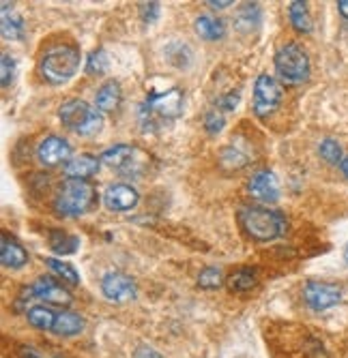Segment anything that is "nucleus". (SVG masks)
Segmentation results:
<instances>
[{
  "instance_id": "obj_1",
  "label": "nucleus",
  "mask_w": 348,
  "mask_h": 358,
  "mask_svg": "<svg viewBox=\"0 0 348 358\" xmlns=\"http://www.w3.org/2000/svg\"><path fill=\"white\" fill-rule=\"evenodd\" d=\"M241 230L256 243H269L286 234L288 221L284 213L265 206H245L239 210Z\"/></svg>"
},
{
  "instance_id": "obj_2",
  "label": "nucleus",
  "mask_w": 348,
  "mask_h": 358,
  "mask_svg": "<svg viewBox=\"0 0 348 358\" xmlns=\"http://www.w3.org/2000/svg\"><path fill=\"white\" fill-rule=\"evenodd\" d=\"M78 67H80V50L71 43L50 45L39 60V71L43 80H48L50 84H62L71 80Z\"/></svg>"
},
{
  "instance_id": "obj_3",
  "label": "nucleus",
  "mask_w": 348,
  "mask_h": 358,
  "mask_svg": "<svg viewBox=\"0 0 348 358\" xmlns=\"http://www.w3.org/2000/svg\"><path fill=\"white\" fill-rule=\"evenodd\" d=\"M95 204H97V191L88 180H65L54 198V210L60 217H80Z\"/></svg>"
},
{
  "instance_id": "obj_4",
  "label": "nucleus",
  "mask_w": 348,
  "mask_h": 358,
  "mask_svg": "<svg viewBox=\"0 0 348 358\" xmlns=\"http://www.w3.org/2000/svg\"><path fill=\"white\" fill-rule=\"evenodd\" d=\"M58 116L69 131L78 136H95L102 131L104 127V116L95 108H90L86 101L80 99H69L60 106Z\"/></svg>"
},
{
  "instance_id": "obj_5",
  "label": "nucleus",
  "mask_w": 348,
  "mask_h": 358,
  "mask_svg": "<svg viewBox=\"0 0 348 358\" xmlns=\"http://www.w3.org/2000/svg\"><path fill=\"white\" fill-rule=\"evenodd\" d=\"M183 110V92L179 88H172L162 94H148L144 106L140 108V120L144 129L157 127L162 122L174 120Z\"/></svg>"
},
{
  "instance_id": "obj_6",
  "label": "nucleus",
  "mask_w": 348,
  "mask_h": 358,
  "mask_svg": "<svg viewBox=\"0 0 348 358\" xmlns=\"http://www.w3.org/2000/svg\"><path fill=\"white\" fill-rule=\"evenodd\" d=\"M275 71L281 82L286 84H303L309 80V58L303 52L301 45L297 43H286L281 45L275 54Z\"/></svg>"
},
{
  "instance_id": "obj_7",
  "label": "nucleus",
  "mask_w": 348,
  "mask_h": 358,
  "mask_svg": "<svg viewBox=\"0 0 348 358\" xmlns=\"http://www.w3.org/2000/svg\"><path fill=\"white\" fill-rule=\"evenodd\" d=\"M281 96H284L281 84L273 76H267V73L258 76L254 84V114L258 118H267L279 108Z\"/></svg>"
},
{
  "instance_id": "obj_8",
  "label": "nucleus",
  "mask_w": 348,
  "mask_h": 358,
  "mask_svg": "<svg viewBox=\"0 0 348 358\" xmlns=\"http://www.w3.org/2000/svg\"><path fill=\"white\" fill-rule=\"evenodd\" d=\"M303 299L314 311H325V309L335 307L342 301V289L333 283L309 281L303 287Z\"/></svg>"
},
{
  "instance_id": "obj_9",
  "label": "nucleus",
  "mask_w": 348,
  "mask_h": 358,
  "mask_svg": "<svg viewBox=\"0 0 348 358\" xmlns=\"http://www.w3.org/2000/svg\"><path fill=\"white\" fill-rule=\"evenodd\" d=\"M102 292L112 303H127L136 299V283L125 273H108L102 279Z\"/></svg>"
},
{
  "instance_id": "obj_10",
  "label": "nucleus",
  "mask_w": 348,
  "mask_h": 358,
  "mask_svg": "<svg viewBox=\"0 0 348 358\" xmlns=\"http://www.w3.org/2000/svg\"><path fill=\"white\" fill-rule=\"evenodd\" d=\"M28 294L39 299V301H46L50 305H60V307H67L71 303L69 289L62 283L54 281L52 277H39L33 285L28 287Z\"/></svg>"
},
{
  "instance_id": "obj_11",
  "label": "nucleus",
  "mask_w": 348,
  "mask_h": 358,
  "mask_svg": "<svg viewBox=\"0 0 348 358\" xmlns=\"http://www.w3.org/2000/svg\"><path fill=\"white\" fill-rule=\"evenodd\" d=\"M140 200L138 191L132 185H125V182H116L110 185L104 193V204L108 210L114 213H125V210H132Z\"/></svg>"
},
{
  "instance_id": "obj_12",
  "label": "nucleus",
  "mask_w": 348,
  "mask_h": 358,
  "mask_svg": "<svg viewBox=\"0 0 348 358\" xmlns=\"http://www.w3.org/2000/svg\"><path fill=\"white\" fill-rule=\"evenodd\" d=\"M247 191H249V195L254 200H258V202H275L277 198H279V185H277V178H275V174L273 172H269V170H260V172H256L254 176L249 178V182H247Z\"/></svg>"
},
{
  "instance_id": "obj_13",
  "label": "nucleus",
  "mask_w": 348,
  "mask_h": 358,
  "mask_svg": "<svg viewBox=\"0 0 348 358\" xmlns=\"http://www.w3.org/2000/svg\"><path fill=\"white\" fill-rule=\"evenodd\" d=\"M37 157L43 166L54 168L60 166L62 161H69L71 157V146L67 140H62L58 136H48L39 146H37Z\"/></svg>"
},
{
  "instance_id": "obj_14",
  "label": "nucleus",
  "mask_w": 348,
  "mask_h": 358,
  "mask_svg": "<svg viewBox=\"0 0 348 358\" xmlns=\"http://www.w3.org/2000/svg\"><path fill=\"white\" fill-rule=\"evenodd\" d=\"M0 262H3L5 268H22L28 262L26 249L7 232L0 236Z\"/></svg>"
},
{
  "instance_id": "obj_15",
  "label": "nucleus",
  "mask_w": 348,
  "mask_h": 358,
  "mask_svg": "<svg viewBox=\"0 0 348 358\" xmlns=\"http://www.w3.org/2000/svg\"><path fill=\"white\" fill-rule=\"evenodd\" d=\"M99 161L102 159L92 155H80L76 159H69L65 168H62V172H65L69 180H86L99 172Z\"/></svg>"
},
{
  "instance_id": "obj_16",
  "label": "nucleus",
  "mask_w": 348,
  "mask_h": 358,
  "mask_svg": "<svg viewBox=\"0 0 348 358\" xmlns=\"http://www.w3.org/2000/svg\"><path fill=\"white\" fill-rule=\"evenodd\" d=\"M138 155V150L134 146H127V144H116L112 148H108L104 155H102V161L106 166L114 168V170H127L132 172L134 168V157Z\"/></svg>"
},
{
  "instance_id": "obj_17",
  "label": "nucleus",
  "mask_w": 348,
  "mask_h": 358,
  "mask_svg": "<svg viewBox=\"0 0 348 358\" xmlns=\"http://www.w3.org/2000/svg\"><path fill=\"white\" fill-rule=\"evenodd\" d=\"M120 101H123V90L116 80H108L106 84H102V88L95 94V106H97L99 112H114L118 110Z\"/></svg>"
},
{
  "instance_id": "obj_18",
  "label": "nucleus",
  "mask_w": 348,
  "mask_h": 358,
  "mask_svg": "<svg viewBox=\"0 0 348 358\" xmlns=\"http://www.w3.org/2000/svg\"><path fill=\"white\" fill-rule=\"evenodd\" d=\"M84 329V320L80 313L69 311V309H62L56 313V322H54V335L58 337H76L80 335Z\"/></svg>"
},
{
  "instance_id": "obj_19",
  "label": "nucleus",
  "mask_w": 348,
  "mask_h": 358,
  "mask_svg": "<svg viewBox=\"0 0 348 358\" xmlns=\"http://www.w3.org/2000/svg\"><path fill=\"white\" fill-rule=\"evenodd\" d=\"M196 32L200 35V39L219 41L226 37V24L217 17H211V15H200L196 20Z\"/></svg>"
},
{
  "instance_id": "obj_20",
  "label": "nucleus",
  "mask_w": 348,
  "mask_h": 358,
  "mask_svg": "<svg viewBox=\"0 0 348 358\" xmlns=\"http://www.w3.org/2000/svg\"><path fill=\"white\" fill-rule=\"evenodd\" d=\"M26 320H28L30 327H35L39 331H54L56 311H52L46 305H35L26 311Z\"/></svg>"
},
{
  "instance_id": "obj_21",
  "label": "nucleus",
  "mask_w": 348,
  "mask_h": 358,
  "mask_svg": "<svg viewBox=\"0 0 348 358\" xmlns=\"http://www.w3.org/2000/svg\"><path fill=\"white\" fill-rule=\"evenodd\" d=\"M260 20H263V13L256 3H245L237 11V28L241 32H249V30L258 28Z\"/></svg>"
},
{
  "instance_id": "obj_22",
  "label": "nucleus",
  "mask_w": 348,
  "mask_h": 358,
  "mask_svg": "<svg viewBox=\"0 0 348 358\" xmlns=\"http://www.w3.org/2000/svg\"><path fill=\"white\" fill-rule=\"evenodd\" d=\"M9 3H3V37L5 39H22L24 37V22L22 17L11 9Z\"/></svg>"
},
{
  "instance_id": "obj_23",
  "label": "nucleus",
  "mask_w": 348,
  "mask_h": 358,
  "mask_svg": "<svg viewBox=\"0 0 348 358\" xmlns=\"http://www.w3.org/2000/svg\"><path fill=\"white\" fill-rule=\"evenodd\" d=\"M226 283H228V289L235 292V294H245V292H249L256 285V273L251 268H239L226 279Z\"/></svg>"
},
{
  "instance_id": "obj_24",
  "label": "nucleus",
  "mask_w": 348,
  "mask_h": 358,
  "mask_svg": "<svg viewBox=\"0 0 348 358\" xmlns=\"http://www.w3.org/2000/svg\"><path fill=\"white\" fill-rule=\"evenodd\" d=\"M50 247L60 253V255H69V253H76L78 247H80V238L74 236V234H67L62 230H52L50 232Z\"/></svg>"
},
{
  "instance_id": "obj_25",
  "label": "nucleus",
  "mask_w": 348,
  "mask_h": 358,
  "mask_svg": "<svg viewBox=\"0 0 348 358\" xmlns=\"http://www.w3.org/2000/svg\"><path fill=\"white\" fill-rule=\"evenodd\" d=\"M46 264H48V268H50L58 279H62V281L69 283V285H80V275H78V271H76L71 264L62 262V259H56V257H48V259H46Z\"/></svg>"
},
{
  "instance_id": "obj_26",
  "label": "nucleus",
  "mask_w": 348,
  "mask_h": 358,
  "mask_svg": "<svg viewBox=\"0 0 348 358\" xmlns=\"http://www.w3.org/2000/svg\"><path fill=\"white\" fill-rule=\"evenodd\" d=\"M288 15H291V24L295 26V30L299 32H312V17H309V11H307V5L305 3H291L288 7Z\"/></svg>"
},
{
  "instance_id": "obj_27",
  "label": "nucleus",
  "mask_w": 348,
  "mask_h": 358,
  "mask_svg": "<svg viewBox=\"0 0 348 358\" xmlns=\"http://www.w3.org/2000/svg\"><path fill=\"white\" fill-rule=\"evenodd\" d=\"M219 161H221V166L228 168V170H241V168L247 166V155L235 142H230L224 150H221Z\"/></svg>"
},
{
  "instance_id": "obj_28",
  "label": "nucleus",
  "mask_w": 348,
  "mask_h": 358,
  "mask_svg": "<svg viewBox=\"0 0 348 358\" xmlns=\"http://www.w3.org/2000/svg\"><path fill=\"white\" fill-rule=\"evenodd\" d=\"M319 152H321V157L327 161V164H331V166H340V164H342V159H344L342 146H340L335 140H331V138H327V140L321 142Z\"/></svg>"
},
{
  "instance_id": "obj_29",
  "label": "nucleus",
  "mask_w": 348,
  "mask_h": 358,
  "mask_svg": "<svg viewBox=\"0 0 348 358\" xmlns=\"http://www.w3.org/2000/svg\"><path fill=\"white\" fill-rule=\"evenodd\" d=\"M108 69V54L104 50H95L86 58V73L88 76H102Z\"/></svg>"
},
{
  "instance_id": "obj_30",
  "label": "nucleus",
  "mask_w": 348,
  "mask_h": 358,
  "mask_svg": "<svg viewBox=\"0 0 348 358\" xmlns=\"http://www.w3.org/2000/svg\"><path fill=\"white\" fill-rule=\"evenodd\" d=\"M221 283H224V275H221V271L215 268V266H209V268H204V271L198 275V285H200L202 289H215V287H219Z\"/></svg>"
},
{
  "instance_id": "obj_31",
  "label": "nucleus",
  "mask_w": 348,
  "mask_h": 358,
  "mask_svg": "<svg viewBox=\"0 0 348 358\" xmlns=\"http://www.w3.org/2000/svg\"><path fill=\"white\" fill-rule=\"evenodd\" d=\"M0 82H3V88H7L11 82H13V76H15V60L7 54V52H3V56H0Z\"/></svg>"
},
{
  "instance_id": "obj_32",
  "label": "nucleus",
  "mask_w": 348,
  "mask_h": 358,
  "mask_svg": "<svg viewBox=\"0 0 348 358\" xmlns=\"http://www.w3.org/2000/svg\"><path fill=\"white\" fill-rule=\"evenodd\" d=\"M204 127H207V131H209L211 136H217V134L221 131V127H224V116H221L217 110L207 112V116H204Z\"/></svg>"
},
{
  "instance_id": "obj_33",
  "label": "nucleus",
  "mask_w": 348,
  "mask_h": 358,
  "mask_svg": "<svg viewBox=\"0 0 348 358\" xmlns=\"http://www.w3.org/2000/svg\"><path fill=\"white\" fill-rule=\"evenodd\" d=\"M140 13H142V20L146 24L155 22L157 15H160V3H142L140 5Z\"/></svg>"
},
{
  "instance_id": "obj_34",
  "label": "nucleus",
  "mask_w": 348,
  "mask_h": 358,
  "mask_svg": "<svg viewBox=\"0 0 348 358\" xmlns=\"http://www.w3.org/2000/svg\"><path fill=\"white\" fill-rule=\"evenodd\" d=\"M239 101V92H228L226 96H221V99H217V108L221 110H232Z\"/></svg>"
},
{
  "instance_id": "obj_35",
  "label": "nucleus",
  "mask_w": 348,
  "mask_h": 358,
  "mask_svg": "<svg viewBox=\"0 0 348 358\" xmlns=\"http://www.w3.org/2000/svg\"><path fill=\"white\" fill-rule=\"evenodd\" d=\"M134 358H164L160 352L157 350H153V348H148V345H142V348H138L136 352H134Z\"/></svg>"
},
{
  "instance_id": "obj_36",
  "label": "nucleus",
  "mask_w": 348,
  "mask_h": 358,
  "mask_svg": "<svg viewBox=\"0 0 348 358\" xmlns=\"http://www.w3.org/2000/svg\"><path fill=\"white\" fill-rule=\"evenodd\" d=\"M20 358H43L35 348H20Z\"/></svg>"
},
{
  "instance_id": "obj_37",
  "label": "nucleus",
  "mask_w": 348,
  "mask_h": 358,
  "mask_svg": "<svg viewBox=\"0 0 348 358\" xmlns=\"http://www.w3.org/2000/svg\"><path fill=\"white\" fill-rule=\"evenodd\" d=\"M207 5L211 7V9H226V7H232V3L230 0H219V3H215V0H207Z\"/></svg>"
},
{
  "instance_id": "obj_38",
  "label": "nucleus",
  "mask_w": 348,
  "mask_h": 358,
  "mask_svg": "<svg viewBox=\"0 0 348 358\" xmlns=\"http://www.w3.org/2000/svg\"><path fill=\"white\" fill-rule=\"evenodd\" d=\"M337 9H340V13H342L344 17H348V0H340V3H337Z\"/></svg>"
},
{
  "instance_id": "obj_39",
  "label": "nucleus",
  "mask_w": 348,
  "mask_h": 358,
  "mask_svg": "<svg viewBox=\"0 0 348 358\" xmlns=\"http://www.w3.org/2000/svg\"><path fill=\"white\" fill-rule=\"evenodd\" d=\"M340 168H342V172H344V176L348 178V155L342 159V164H340Z\"/></svg>"
},
{
  "instance_id": "obj_40",
  "label": "nucleus",
  "mask_w": 348,
  "mask_h": 358,
  "mask_svg": "<svg viewBox=\"0 0 348 358\" xmlns=\"http://www.w3.org/2000/svg\"><path fill=\"white\" fill-rule=\"evenodd\" d=\"M346 262H348V247H346Z\"/></svg>"
}]
</instances>
